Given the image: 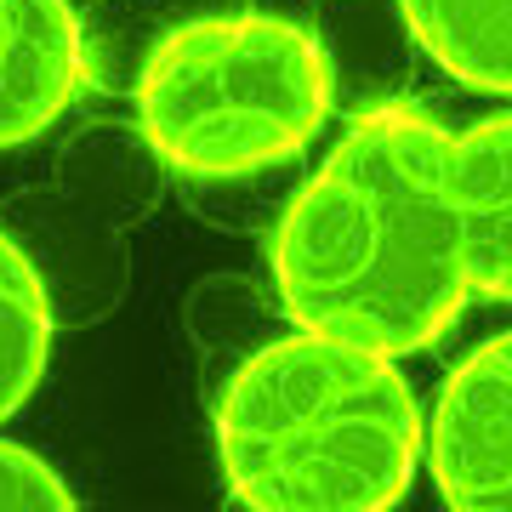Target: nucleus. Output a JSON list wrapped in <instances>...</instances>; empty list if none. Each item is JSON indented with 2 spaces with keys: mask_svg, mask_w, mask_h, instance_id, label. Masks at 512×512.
I'll list each match as a JSON object with an SVG mask.
<instances>
[{
  "mask_svg": "<svg viewBox=\"0 0 512 512\" xmlns=\"http://www.w3.org/2000/svg\"><path fill=\"white\" fill-rule=\"evenodd\" d=\"M444 165L450 131L427 114L376 109L353 120L274 234V291L296 330L399 359L456 325L473 285Z\"/></svg>",
  "mask_w": 512,
  "mask_h": 512,
  "instance_id": "obj_1",
  "label": "nucleus"
},
{
  "mask_svg": "<svg viewBox=\"0 0 512 512\" xmlns=\"http://www.w3.org/2000/svg\"><path fill=\"white\" fill-rule=\"evenodd\" d=\"M217 461L239 507L382 512L421 461V410L399 365L319 330L279 336L228 376Z\"/></svg>",
  "mask_w": 512,
  "mask_h": 512,
  "instance_id": "obj_2",
  "label": "nucleus"
},
{
  "mask_svg": "<svg viewBox=\"0 0 512 512\" xmlns=\"http://www.w3.org/2000/svg\"><path fill=\"white\" fill-rule=\"evenodd\" d=\"M325 40L274 12H205L165 29L137 74V126L183 177H256L330 120Z\"/></svg>",
  "mask_w": 512,
  "mask_h": 512,
  "instance_id": "obj_3",
  "label": "nucleus"
},
{
  "mask_svg": "<svg viewBox=\"0 0 512 512\" xmlns=\"http://www.w3.org/2000/svg\"><path fill=\"white\" fill-rule=\"evenodd\" d=\"M421 444L444 507L512 512V330L456 365Z\"/></svg>",
  "mask_w": 512,
  "mask_h": 512,
  "instance_id": "obj_4",
  "label": "nucleus"
},
{
  "mask_svg": "<svg viewBox=\"0 0 512 512\" xmlns=\"http://www.w3.org/2000/svg\"><path fill=\"white\" fill-rule=\"evenodd\" d=\"M86 74L69 0H0V148L35 143Z\"/></svg>",
  "mask_w": 512,
  "mask_h": 512,
  "instance_id": "obj_5",
  "label": "nucleus"
},
{
  "mask_svg": "<svg viewBox=\"0 0 512 512\" xmlns=\"http://www.w3.org/2000/svg\"><path fill=\"white\" fill-rule=\"evenodd\" d=\"M444 188L473 296L512 302V114H490L450 137Z\"/></svg>",
  "mask_w": 512,
  "mask_h": 512,
  "instance_id": "obj_6",
  "label": "nucleus"
},
{
  "mask_svg": "<svg viewBox=\"0 0 512 512\" xmlns=\"http://www.w3.org/2000/svg\"><path fill=\"white\" fill-rule=\"evenodd\" d=\"M399 12L461 86L512 97V0H399Z\"/></svg>",
  "mask_w": 512,
  "mask_h": 512,
  "instance_id": "obj_7",
  "label": "nucleus"
},
{
  "mask_svg": "<svg viewBox=\"0 0 512 512\" xmlns=\"http://www.w3.org/2000/svg\"><path fill=\"white\" fill-rule=\"evenodd\" d=\"M52 359V308L35 262L0 234V421L18 416Z\"/></svg>",
  "mask_w": 512,
  "mask_h": 512,
  "instance_id": "obj_8",
  "label": "nucleus"
},
{
  "mask_svg": "<svg viewBox=\"0 0 512 512\" xmlns=\"http://www.w3.org/2000/svg\"><path fill=\"white\" fill-rule=\"evenodd\" d=\"M0 507H29V512H69L74 490L46 467L40 456H29L23 444L0 439Z\"/></svg>",
  "mask_w": 512,
  "mask_h": 512,
  "instance_id": "obj_9",
  "label": "nucleus"
}]
</instances>
